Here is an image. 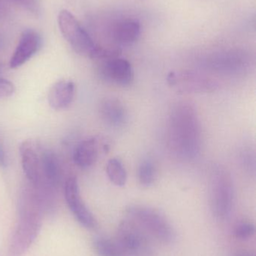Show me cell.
<instances>
[{
	"mask_svg": "<svg viewBox=\"0 0 256 256\" xmlns=\"http://www.w3.org/2000/svg\"><path fill=\"white\" fill-rule=\"evenodd\" d=\"M170 86L181 92L202 93L215 91L219 86L213 78L192 72H171L167 78Z\"/></svg>",
	"mask_w": 256,
	"mask_h": 256,
	"instance_id": "cell-8",
	"label": "cell"
},
{
	"mask_svg": "<svg viewBox=\"0 0 256 256\" xmlns=\"http://www.w3.org/2000/svg\"><path fill=\"white\" fill-rule=\"evenodd\" d=\"M100 114L104 122L111 127H121L127 120V112L124 106L116 98L103 100L101 104Z\"/></svg>",
	"mask_w": 256,
	"mask_h": 256,
	"instance_id": "cell-15",
	"label": "cell"
},
{
	"mask_svg": "<svg viewBox=\"0 0 256 256\" xmlns=\"http://www.w3.org/2000/svg\"><path fill=\"white\" fill-rule=\"evenodd\" d=\"M45 206L40 195L30 185L21 194L19 200V219L11 239L9 256H23L37 238Z\"/></svg>",
	"mask_w": 256,
	"mask_h": 256,
	"instance_id": "cell-2",
	"label": "cell"
},
{
	"mask_svg": "<svg viewBox=\"0 0 256 256\" xmlns=\"http://www.w3.org/2000/svg\"><path fill=\"white\" fill-rule=\"evenodd\" d=\"M42 46V38L37 32L27 30L21 34L18 46L10 60L11 68H18L31 60Z\"/></svg>",
	"mask_w": 256,
	"mask_h": 256,
	"instance_id": "cell-12",
	"label": "cell"
},
{
	"mask_svg": "<svg viewBox=\"0 0 256 256\" xmlns=\"http://www.w3.org/2000/svg\"><path fill=\"white\" fill-rule=\"evenodd\" d=\"M16 1L30 10H33L36 6V0H16Z\"/></svg>",
	"mask_w": 256,
	"mask_h": 256,
	"instance_id": "cell-23",
	"label": "cell"
},
{
	"mask_svg": "<svg viewBox=\"0 0 256 256\" xmlns=\"http://www.w3.org/2000/svg\"><path fill=\"white\" fill-rule=\"evenodd\" d=\"M64 196L66 203L77 220L88 230L96 228L97 222L81 198L76 178H69L65 182Z\"/></svg>",
	"mask_w": 256,
	"mask_h": 256,
	"instance_id": "cell-9",
	"label": "cell"
},
{
	"mask_svg": "<svg viewBox=\"0 0 256 256\" xmlns=\"http://www.w3.org/2000/svg\"><path fill=\"white\" fill-rule=\"evenodd\" d=\"M236 256H254L251 252H246V251H242L238 252Z\"/></svg>",
	"mask_w": 256,
	"mask_h": 256,
	"instance_id": "cell-24",
	"label": "cell"
},
{
	"mask_svg": "<svg viewBox=\"0 0 256 256\" xmlns=\"http://www.w3.org/2000/svg\"><path fill=\"white\" fill-rule=\"evenodd\" d=\"M8 165L7 154H6V148L3 141L0 138V167L1 168H6Z\"/></svg>",
	"mask_w": 256,
	"mask_h": 256,
	"instance_id": "cell-22",
	"label": "cell"
},
{
	"mask_svg": "<svg viewBox=\"0 0 256 256\" xmlns=\"http://www.w3.org/2000/svg\"><path fill=\"white\" fill-rule=\"evenodd\" d=\"M42 171L43 188L39 191L53 195L61 184L63 177L61 164L55 152L45 148L42 150Z\"/></svg>",
	"mask_w": 256,
	"mask_h": 256,
	"instance_id": "cell-11",
	"label": "cell"
},
{
	"mask_svg": "<svg viewBox=\"0 0 256 256\" xmlns=\"http://www.w3.org/2000/svg\"><path fill=\"white\" fill-rule=\"evenodd\" d=\"M168 141L174 156L185 161L199 154L201 147V126L195 108L187 103L176 105L168 120Z\"/></svg>",
	"mask_w": 256,
	"mask_h": 256,
	"instance_id": "cell-1",
	"label": "cell"
},
{
	"mask_svg": "<svg viewBox=\"0 0 256 256\" xmlns=\"http://www.w3.org/2000/svg\"><path fill=\"white\" fill-rule=\"evenodd\" d=\"M76 94V85L70 80L57 81L50 88L48 100L54 110H63L72 105Z\"/></svg>",
	"mask_w": 256,
	"mask_h": 256,
	"instance_id": "cell-13",
	"label": "cell"
},
{
	"mask_svg": "<svg viewBox=\"0 0 256 256\" xmlns=\"http://www.w3.org/2000/svg\"><path fill=\"white\" fill-rule=\"evenodd\" d=\"M138 178L142 186H150L156 180V168L151 160H144L138 170Z\"/></svg>",
	"mask_w": 256,
	"mask_h": 256,
	"instance_id": "cell-19",
	"label": "cell"
},
{
	"mask_svg": "<svg viewBox=\"0 0 256 256\" xmlns=\"http://www.w3.org/2000/svg\"><path fill=\"white\" fill-rule=\"evenodd\" d=\"M44 148L39 142L27 140L20 146L23 171L30 184L37 190L43 188L42 156Z\"/></svg>",
	"mask_w": 256,
	"mask_h": 256,
	"instance_id": "cell-7",
	"label": "cell"
},
{
	"mask_svg": "<svg viewBox=\"0 0 256 256\" xmlns=\"http://www.w3.org/2000/svg\"><path fill=\"white\" fill-rule=\"evenodd\" d=\"M211 210L218 220H224L231 213L234 202V186L229 173L219 168L213 172L211 182Z\"/></svg>",
	"mask_w": 256,
	"mask_h": 256,
	"instance_id": "cell-6",
	"label": "cell"
},
{
	"mask_svg": "<svg viewBox=\"0 0 256 256\" xmlns=\"http://www.w3.org/2000/svg\"><path fill=\"white\" fill-rule=\"evenodd\" d=\"M254 224L249 222H242L237 224L234 230V236L240 240H246L255 234Z\"/></svg>",
	"mask_w": 256,
	"mask_h": 256,
	"instance_id": "cell-20",
	"label": "cell"
},
{
	"mask_svg": "<svg viewBox=\"0 0 256 256\" xmlns=\"http://www.w3.org/2000/svg\"><path fill=\"white\" fill-rule=\"evenodd\" d=\"M100 62L99 74L101 79L119 86L131 85L134 80V72L129 61L118 56Z\"/></svg>",
	"mask_w": 256,
	"mask_h": 256,
	"instance_id": "cell-10",
	"label": "cell"
},
{
	"mask_svg": "<svg viewBox=\"0 0 256 256\" xmlns=\"http://www.w3.org/2000/svg\"><path fill=\"white\" fill-rule=\"evenodd\" d=\"M106 172L111 183L117 186H123L127 180V174L120 160L113 158L107 164Z\"/></svg>",
	"mask_w": 256,
	"mask_h": 256,
	"instance_id": "cell-18",
	"label": "cell"
},
{
	"mask_svg": "<svg viewBox=\"0 0 256 256\" xmlns=\"http://www.w3.org/2000/svg\"><path fill=\"white\" fill-rule=\"evenodd\" d=\"M93 248L98 256H125L115 239L97 238L93 242Z\"/></svg>",
	"mask_w": 256,
	"mask_h": 256,
	"instance_id": "cell-17",
	"label": "cell"
},
{
	"mask_svg": "<svg viewBox=\"0 0 256 256\" xmlns=\"http://www.w3.org/2000/svg\"><path fill=\"white\" fill-rule=\"evenodd\" d=\"M15 90L16 88L13 82L5 78H0V99L11 97L15 92Z\"/></svg>",
	"mask_w": 256,
	"mask_h": 256,
	"instance_id": "cell-21",
	"label": "cell"
},
{
	"mask_svg": "<svg viewBox=\"0 0 256 256\" xmlns=\"http://www.w3.org/2000/svg\"><path fill=\"white\" fill-rule=\"evenodd\" d=\"M150 238L136 222L126 218L119 224L115 240L125 256H150Z\"/></svg>",
	"mask_w": 256,
	"mask_h": 256,
	"instance_id": "cell-5",
	"label": "cell"
},
{
	"mask_svg": "<svg viewBox=\"0 0 256 256\" xmlns=\"http://www.w3.org/2000/svg\"><path fill=\"white\" fill-rule=\"evenodd\" d=\"M126 218L136 222L150 237L164 244L176 240V232L161 212L144 206H130L126 209Z\"/></svg>",
	"mask_w": 256,
	"mask_h": 256,
	"instance_id": "cell-3",
	"label": "cell"
},
{
	"mask_svg": "<svg viewBox=\"0 0 256 256\" xmlns=\"http://www.w3.org/2000/svg\"><path fill=\"white\" fill-rule=\"evenodd\" d=\"M58 25L63 37L76 54L93 60L96 58L99 46L72 13L67 10H61Z\"/></svg>",
	"mask_w": 256,
	"mask_h": 256,
	"instance_id": "cell-4",
	"label": "cell"
},
{
	"mask_svg": "<svg viewBox=\"0 0 256 256\" xmlns=\"http://www.w3.org/2000/svg\"><path fill=\"white\" fill-rule=\"evenodd\" d=\"M2 46V39L1 38H0V48H1Z\"/></svg>",
	"mask_w": 256,
	"mask_h": 256,
	"instance_id": "cell-25",
	"label": "cell"
},
{
	"mask_svg": "<svg viewBox=\"0 0 256 256\" xmlns=\"http://www.w3.org/2000/svg\"><path fill=\"white\" fill-rule=\"evenodd\" d=\"M141 33V26L135 20L120 21L114 26L112 38L119 45H129L138 40Z\"/></svg>",
	"mask_w": 256,
	"mask_h": 256,
	"instance_id": "cell-16",
	"label": "cell"
},
{
	"mask_svg": "<svg viewBox=\"0 0 256 256\" xmlns=\"http://www.w3.org/2000/svg\"><path fill=\"white\" fill-rule=\"evenodd\" d=\"M100 142L97 137H89L80 142L74 149V162L79 168L86 170L93 166L99 159Z\"/></svg>",
	"mask_w": 256,
	"mask_h": 256,
	"instance_id": "cell-14",
	"label": "cell"
}]
</instances>
